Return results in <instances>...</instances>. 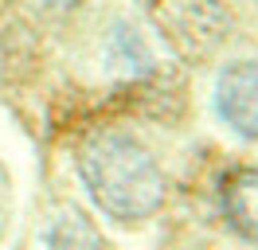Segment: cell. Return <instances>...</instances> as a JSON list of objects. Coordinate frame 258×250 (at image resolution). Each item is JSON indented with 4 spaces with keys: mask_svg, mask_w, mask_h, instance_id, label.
<instances>
[{
    "mask_svg": "<svg viewBox=\"0 0 258 250\" xmlns=\"http://www.w3.org/2000/svg\"><path fill=\"white\" fill-rule=\"evenodd\" d=\"M79 176L90 200L117 223H141L164 203V172L125 133H94L79 149Z\"/></svg>",
    "mask_w": 258,
    "mask_h": 250,
    "instance_id": "1",
    "label": "cell"
},
{
    "mask_svg": "<svg viewBox=\"0 0 258 250\" xmlns=\"http://www.w3.org/2000/svg\"><path fill=\"white\" fill-rule=\"evenodd\" d=\"M215 109L239 137L258 141V62L242 59L219 71L215 82Z\"/></svg>",
    "mask_w": 258,
    "mask_h": 250,
    "instance_id": "2",
    "label": "cell"
},
{
    "mask_svg": "<svg viewBox=\"0 0 258 250\" xmlns=\"http://www.w3.org/2000/svg\"><path fill=\"white\" fill-rule=\"evenodd\" d=\"M219 200H223L227 223H231L242 238L258 242V168H235L223 180Z\"/></svg>",
    "mask_w": 258,
    "mask_h": 250,
    "instance_id": "3",
    "label": "cell"
},
{
    "mask_svg": "<svg viewBox=\"0 0 258 250\" xmlns=\"http://www.w3.org/2000/svg\"><path fill=\"white\" fill-rule=\"evenodd\" d=\"M0 67H4V43H0Z\"/></svg>",
    "mask_w": 258,
    "mask_h": 250,
    "instance_id": "4",
    "label": "cell"
}]
</instances>
